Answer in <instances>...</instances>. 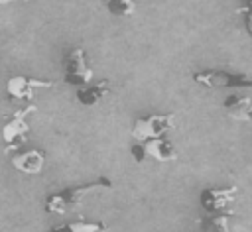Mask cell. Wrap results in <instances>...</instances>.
I'll return each mask as SVG.
<instances>
[{"label":"cell","instance_id":"cell-16","mask_svg":"<svg viewBox=\"0 0 252 232\" xmlns=\"http://www.w3.org/2000/svg\"><path fill=\"white\" fill-rule=\"evenodd\" d=\"M242 10H252V0H242V6L238 8V12Z\"/></svg>","mask_w":252,"mask_h":232},{"label":"cell","instance_id":"cell-2","mask_svg":"<svg viewBox=\"0 0 252 232\" xmlns=\"http://www.w3.org/2000/svg\"><path fill=\"white\" fill-rule=\"evenodd\" d=\"M193 81L205 88H252V77L244 73H226L220 69L193 73Z\"/></svg>","mask_w":252,"mask_h":232},{"label":"cell","instance_id":"cell-1","mask_svg":"<svg viewBox=\"0 0 252 232\" xmlns=\"http://www.w3.org/2000/svg\"><path fill=\"white\" fill-rule=\"evenodd\" d=\"M112 187L114 185H112V181L108 177H100L98 181L89 183V185L61 189L57 193H51L45 199V212H49V214H67L71 210H77L81 206V201L87 195L96 193V191H110Z\"/></svg>","mask_w":252,"mask_h":232},{"label":"cell","instance_id":"cell-5","mask_svg":"<svg viewBox=\"0 0 252 232\" xmlns=\"http://www.w3.org/2000/svg\"><path fill=\"white\" fill-rule=\"evenodd\" d=\"M37 106L35 104H28L20 110H16L4 124L2 128V138L8 145V149H14V147H20L26 140H28V134H30V124H28V116L32 112H35ZM6 149V151H8Z\"/></svg>","mask_w":252,"mask_h":232},{"label":"cell","instance_id":"cell-8","mask_svg":"<svg viewBox=\"0 0 252 232\" xmlns=\"http://www.w3.org/2000/svg\"><path fill=\"white\" fill-rule=\"evenodd\" d=\"M51 87H53V81H49V79H35V77L16 75V77L8 79L6 92H8L10 98L32 102L37 88H51Z\"/></svg>","mask_w":252,"mask_h":232},{"label":"cell","instance_id":"cell-13","mask_svg":"<svg viewBox=\"0 0 252 232\" xmlns=\"http://www.w3.org/2000/svg\"><path fill=\"white\" fill-rule=\"evenodd\" d=\"M201 232H230V218L226 212H213L199 220Z\"/></svg>","mask_w":252,"mask_h":232},{"label":"cell","instance_id":"cell-12","mask_svg":"<svg viewBox=\"0 0 252 232\" xmlns=\"http://www.w3.org/2000/svg\"><path fill=\"white\" fill-rule=\"evenodd\" d=\"M108 226L102 220H73L53 226L49 232H104Z\"/></svg>","mask_w":252,"mask_h":232},{"label":"cell","instance_id":"cell-15","mask_svg":"<svg viewBox=\"0 0 252 232\" xmlns=\"http://www.w3.org/2000/svg\"><path fill=\"white\" fill-rule=\"evenodd\" d=\"M240 14L244 16V29L248 31V35H252V10H242Z\"/></svg>","mask_w":252,"mask_h":232},{"label":"cell","instance_id":"cell-14","mask_svg":"<svg viewBox=\"0 0 252 232\" xmlns=\"http://www.w3.org/2000/svg\"><path fill=\"white\" fill-rule=\"evenodd\" d=\"M106 8L112 16L128 18L136 12V0H106Z\"/></svg>","mask_w":252,"mask_h":232},{"label":"cell","instance_id":"cell-6","mask_svg":"<svg viewBox=\"0 0 252 232\" xmlns=\"http://www.w3.org/2000/svg\"><path fill=\"white\" fill-rule=\"evenodd\" d=\"M175 128L173 114H150L144 118H138L132 126V136L138 142H146L150 138L165 136L169 130Z\"/></svg>","mask_w":252,"mask_h":232},{"label":"cell","instance_id":"cell-4","mask_svg":"<svg viewBox=\"0 0 252 232\" xmlns=\"http://www.w3.org/2000/svg\"><path fill=\"white\" fill-rule=\"evenodd\" d=\"M177 155L179 153H177L175 144L165 136L150 138L146 142H138L132 145V157L136 163H142L146 157H152L158 161H173L177 159Z\"/></svg>","mask_w":252,"mask_h":232},{"label":"cell","instance_id":"cell-9","mask_svg":"<svg viewBox=\"0 0 252 232\" xmlns=\"http://www.w3.org/2000/svg\"><path fill=\"white\" fill-rule=\"evenodd\" d=\"M12 165L26 173V175H37L41 173L43 165H45V151L43 149H26V151H20V153H14L10 157Z\"/></svg>","mask_w":252,"mask_h":232},{"label":"cell","instance_id":"cell-7","mask_svg":"<svg viewBox=\"0 0 252 232\" xmlns=\"http://www.w3.org/2000/svg\"><path fill=\"white\" fill-rule=\"evenodd\" d=\"M238 197V185L230 187H207L199 195V203L207 212H226ZM232 212V210H228Z\"/></svg>","mask_w":252,"mask_h":232},{"label":"cell","instance_id":"cell-3","mask_svg":"<svg viewBox=\"0 0 252 232\" xmlns=\"http://www.w3.org/2000/svg\"><path fill=\"white\" fill-rule=\"evenodd\" d=\"M63 69H65V83L73 87H81L93 81V67L87 61V53L81 45H75L67 49L63 57Z\"/></svg>","mask_w":252,"mask_h":232},{"label":"cell","instance_id":"cell-10","mask_svg":"<svg viewBox=\"0 0 252 232\" xmlns=\"http://www.w3.org/2000/svg\"><path fill=\"white\" fill-rule=\"evenodd\" d=\"M222 108L232 120L238 122H250L252 120V98L240 96V94H228L222 100Z\"/></svg>","mask_w":252,"mask_h":232},{"label":"cell","instance_id":"cell-11","mask_svg":"<svg viewBox=\"0 0 252 232\" xmlns=\"http://www.w3.org/2000/svg\"><path fill=\"white\" fill-rule=\"evenodd\" d=\"M110 92V83L106 81V79H102V81H98V83H93V85H81V87H77V100H79V104H83V106H94V104H98L106 94Z\"/></svg>","mask_w":252,"mask_h":232}]
</instances>
